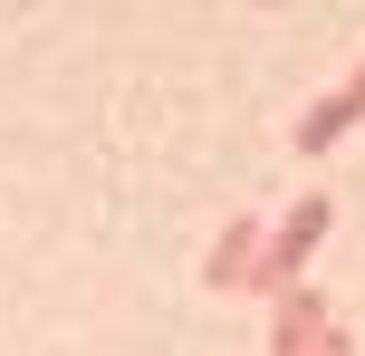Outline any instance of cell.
Wrapping results in <instances>:
<instances>
[{
  "label": "cell",
  "mask_w": 365,
  "mask_h": 356,
  "mask_svg": "<svg viewBox=\"0 0 365 356\" xmlns=\"http://www.w3.org/2000/svg\"><path fill=\"white\" fill-rule=\"evenodd\" d=\"M327 222H336V203L327 193H298L289 212L269 222V241H259V270H250V289L259 299H289V289H308V260H317V241H327Z\"/></svg>",
  "instance_id": "cell-1"
},
{
  "label": "cell",
  "mask_w": 365,
  "mask_h": 356,
  "mask_svg": "<svg viewBox=\"0 0 365 356\" xmlns=\"http://www.w3.org/2000/svg\"><path fill=\"white\" fill-rule=\"evenodd\" d=\"M356 126H365V58L346 68V87H327L308 116H298V154H327L336 135H356Z\"/></svg>",
  "instance_id": "cell-2"
},
{
  "label": "cell",
  "mask_w": 365,
  "mask_h": 356,
  "mask_svg": "<svg viewBox=\"0 0 365 356\" xmlns=\"http://www.w3.org/2000/svg\"><path fill=\"white\" fill-rule=\"evenodd\" d=\"M259 241H269V222L231 212V231H221V241L202 250V289H250V270H259Z\"/></svg>",
  "instance_id": "cell-3"
}]
</instances>
